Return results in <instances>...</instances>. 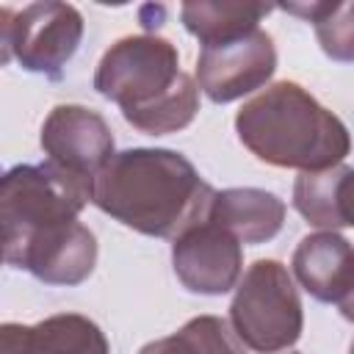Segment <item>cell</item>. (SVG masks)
Segmentation results:
<instances>
[{"instance_id": "16", "label": "cell", "mask_w": 354, "mask_h": 354, "mask_svg": "<svg viewBox=\"0 0 354 354\" xmlns=\"http://www.w3.org/2000/svg\"><path fill=\"white\" fill-rule=\"evenodd\" d=\"M138 354H246V351L224 318L196 315L169 337L141 346Z\"/></svg>"}, {"instance_id": "20", "label": "cell", "mask_w": 354, "mask_h": 354, "mask_svg": "<svg viewBox=\"0 0 354 354\" xmlns=\"http://www.w3.org/2000/svg\"><path fill=\"white\" fill-rule=\"evenodd\" d=\"M0 263H6V257H3V246H0Z\"/></svg>"}, {"instance_id": "9", "label": "cell", "mask_w": 354, "mask_h": 354, "mask_svg": "<svg viewBox=\"0 0 354 354\" xmlns=\"http://www.w3.org/2000/svg\"><path fill=\"white\" fill-rule=\"evenodd\" d=\"M50 163L91 180L113 155V133L102 113L86 105H55L39 133Z\"/></svg>"}, {"instance_id": "12", "label": "cell", "mask_w": 354, "mask_h": 354, "mask_svg": "<svg viewBox=\"0 0 354 354\" xmlns=\"http://www.w3.org/2000/svg\"><path fill=\"white\" fill-rule=\"evenodd\" d=\"M285 202L266 188H224L210 199L207 218L241 243H266L285 224Z\"/></svg>"}, {"instance_id": "8", "label": "cell", "mask_w": 354, "mask_h": 354, "mask_svg": "<svg viewBox=\"0 0 354 354\" xmlns=\"http://www.w3.org/2000/svg\"><path fill=\"white\" fill-rule=\"evenodd\" d=\"M171 266L185 290L224 296L243 274V246L227 230L205 218L174 238Z\"/></svg>"}, {"instance_id": "19", "label": "cell", "mask_w": 354, "mask_h": 354, "mask_svg": "<svg viewBox=\"0 0 354 354\" xmlns=\"http://www.w3.org/2000/svg\"><path fill=\"white\" fill-rule=\"evenodd\" d=\"M14 25H17V11L0 8V66H6L14 58Z\"/></svg>"}, {"instance_id": "4", "label": "cell", "mask_w": 354, "mask_h": 354, "mask_svg": "<svg viewBox=\"0 0 354 354\" xmlns=\"http://www.w3.org/2000/svg\"><path fill=\"white\" fill-rule=\"evenodd\" d=\"M91 202V180L44 163H19L0 171V246L17 268L25 246L41 232L77 221Z\"/></svg>"}, {"instance_id": "11", "label": "cell", "mask_w": 354, "mask_h": 354, "mask_svg": "<svg viewBox=\"0 0 354 354\" xmlns=\"http://www.w3.org/2000/svg\"><path fill=\"white\" fill-rule=\"evenodd\" d=\"M94 266H97V238L80 221H69L41 232L28 243V249L17 263V268L30 271L39 282L64 285V288L86 282Z\"/></svg>"}, {"instance_id": "5", "label": "cell", "mask_w": 354, "mask_h": 354, "mask_svg": "<svg viewBox=\"0 0 354 354\" xmlns=\"http://www.w3.org/2000/svg\"><path fill=\"white\" fill-rule=\"evenodd\" d=\"M230 329L241 346L277 354L301 337L304 310L290 271L279 260H254L238 279L230 301Z\"/></svg>"}, {"instance_id": "1", "label": "cell", "mask_w": 354, "mask_h": 354, "mask_svg": "<svg viewBox=\"0 0 354 354\" xmlns=\"http://www.w3.org/2000/svg\"><path fill=\"white\" fill-rule=\"evenodd\" d=\"M216 188L196 166L163 147H133L113 152L91 177V202L119 224L149 235L177 238L207 218Z\"/></svg>"}, {"instance_id": "2", "label": "cell", "mask_w": 354, "mask_h": 354, "mask_svg": "<svg viewBox=\"0 0 354 354\" xmlns=\"http://www.w3.org/2000/svg\"><path fill=\"white\" fill-rule=\"evenodd\" d=\"M94 88L147 136L185 130L199 113V88L180 69L177 47L155 33L113 41L97 64Z\"/></svg>"}, {"instance_id": "7", "label": "cell", "mask_w": 354, "mask_h": 354, "mask_svg": "<svg viewBox=\"0 0 354 354\" xmlns=\"http://www.w3.org/2000/svg\"><path fill=\"white\" fill-rule=\"evenodd\" d=\"M83 39V14L58 0L30 3L17 11L14 58L25 72L58 80Z\"/></svg>"}, {"instance_id": "13", "label": "cell", "mask_w": 354, "mask_h": 354, "mask_svg": "<svg viewBox=\"0 0 354 354\" xmlns=\"http://www.w3.org/2000/svg\"><path fill=\"white\" fill-rule=\"evenodd\" d=\"M351 166L340 163L321 171H301L293 183V207L301 218L318 230L335 232L351 227L348 210V185H351Z\"/></svg>"}, {"instance_id": "15", "label": "cell", "mask_w": 354, "mask_h": 354, "mask_svg": "<svg viewBox=\"0 0 354 354\" xmlns=\"http://www.w3.org/2000/svg\"><path fill=\"white\" fill-rule=\"evenodd\" d=\"M30 354H111V346L91 318L58 313L30 326Z\"/></svg>"}, {"instance_id": "6", "label": "cell", "mask_w": 354, "mask_h": 354, "mask_svg": "<svg viewBox=\"0 0 354 354\" xmlns=\"http://www.w3.org/2000/svg\"><path fill=\"white\" fill-rule=\"evenodd\" d=\"M277 72V47L263 28L202 47L196 58V88L216 105L235 102L263 88Z\"/></svg>"}, {"instance_id": "3", "label": "cell", "mask_w": 354, "mask_h": 354, "mask_svg": "<svg viewBox=\"0 0 354 354\" xmlns=\"http://www.w3.org/2000/svg\"><path fill=\"white\" fill-rule=\"evenodd\" d=\"M241 144L263 163L299 171L340 166L351 152L348 127L293 80L271 83L235 113Z\"/></svg>"}, {"instance_id": "14", "label": "cell", "mask_w": 354, "mask_h": 354, "mask_svg": "<svg viewBox=\"0 0 354 354\" xmlns=\"http://www.w3.org/2000/svg\"><path fill=\"white\" fill-rule=\"evenodd\" d=\"M274 8L257 0H191L180 6V19L202 47H210L257 30Z\"/></svg>"}, {"instance_id": "10", "label": "cell", "mask_w": 354, "mask_h": 354, "mask_svg": "<svg viewBox=\"0 0 354 354\" xmlns=\"http://www.w3.org/2000/svg\"><path fill=\"white\" fill-rule=\"evenodd\" d=\"M299 285L324 304H335L346 318L354 307V252L340 232H313L299 241L290 257Z\"/></svg>"}, {"instance_id": "17", "label": "cell", "mask_w": 354, "mask_h": 354, "mask_svg": "<svg viewBox=\"0 0 354 354\" xmlns=\"http://www.w3.org/2000/svg\"><path fill=\"white\" fill-rule=\"evenodd\" d=\"M282 11H290L307 22H313L315 36L324 53L335 61L348 64L354 58V22H351V3H282Z\"/></svg>"}, {"instance_id": "18", "label": "cell", "mask_w": 354, "mask_h": 354, "mask_svg": "<svg viewBox=\"0 0 354 354\" xmlns=\"http://www.w3.org/2000/svg\"><path fill=\"white\" fill-rule=\"evenodd\" d=\"M0 354H30V326L0 324Z\"/></svg>"}]
</instances>
